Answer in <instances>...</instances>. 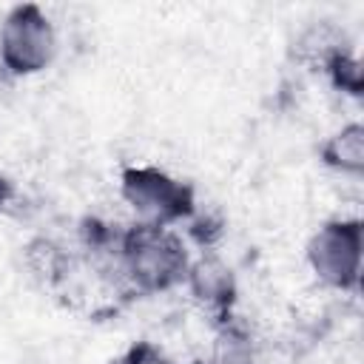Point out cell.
Instances as JSON below:
<instances>
[{
  "mask_svg": "<svg viewBox=\"0 0 364 364\" xmlns=\"http://www.w3.org/2000/svg\"><path fill=\"white\" fill-rule=\"evenodd\" d=\"M196 364H205V361H196Z\"/></svg>",
  "mask_w": 364,
  "mask_h": 364,
  "instance_id": "obj_10",
  "label": "cell"
},
{
  "mask_svg": "<svg viewBox=\"0 0 364 364\" xmlns=\"http://www.w3.org/2000/svg\"><path fill=\"white\" fill-rule=\"evenodd\" d=\"M111 364H162V355L156 353L154 344L139 341V344H134L128 353H122L119 358H114Z\"/></svg>",
  "mask_w": 364,
  "mask_h": 364,
  "instance_id": "obj_9",
  "label": "cell"
},
{
  "mask_svg": "<svg viewBox=\"0 0 364 364\" xmlns=\"http://www.w3.org/2000/svg\"><path fill=\"white\" fill-rule=\"evenodd\" d=\"M119 196L142 225L173 228L193 216L196 196L188 182L156 165H128L119 173Z\"/></svg>",
  "mask_w": 364,
  "mask_h": 364,
  "instance_id": "obj_2",
  "label": "cell"
},
{
  "mask_svg": "<svg viewBox=\"0 0 364 364\" xmlns=\"http://www.w3.org/2000/svg\"><path fill=\"white\" fill-rule=\"evenodd\" d=\"M185 284L202 310H208L219 321H228L230 307L236 301V279L225 262H219L216 256H202L191 262Z\"/></svg>",
  "mask_w": 364,
  "mask_h": 364,
  "instance_id": "obj_5",
  "label": "cell"
},
{
  "mask_svg": "<svg viewBox=\"0 0 364 364\" xmlns=\"http://www.w3.org/2000/svg\"><path fill=\"white\" fill-rule=\"evenodd\" d=\"M111 262L134 293L159 296L185 284L193 259L173 228L134 222L117 230Z\"/></svg>",
  "mask_w": 364,
  "mask_h": 364,
  "instance_id": "obj_1",
  "label": "cell"
},
{
  "mask_svg": "<svg viewBox=\"0 0 364 364\" xmlns=\"http://www.w3.org/2000/svg\"><path fill=\"white\" fill-rule=\"evenodd\" d=\"M57 57V28L37 3H17L0 20V68L14 77H37Z\"/></svg>",
  "mask_w": 364,
  "mask_h": 364,
  "instance_id": "obj_3",
  "label": "cell"
},
{
  "mask_svg": "<svg viewBox=\"0 0 364 364\" xmlns=\"http://www.w3.org/2000/svg\"><path fill=\"white\" fill-rule=\"evenodd\" d=\"M321 68L327 71L330 82H333L338 91H344V94H350V97H358V94H361V88H364L361 60H358L350 48L336 51V54H333Z\"/></svg>",
  "mask_w": 364,
  "mask_h": 364,
  "instance_id": "obj_8",
  "label": "cell"
},
{
  "mask_svg": "<svg viewBox=\"0 0 364 364\" xmlns=\"http://www.w3.org/2000/svg\"><path fill=\"white\" fill-rule=\"evenodd\" d=\"M205 364H259V350L253 344V336L230 318L222 321Z\"/></svg>",
  "mask_w": 364,
  "mask_h": 364,
  "instance_id": "obj_7",
  "label": "cell"
},
{
  "mask_svg": "<svg viewBox=\"0 0 364 364\" xmlns=\"http://www.w3.org/2000/svg\"><path fill=\"white\" fill-rule=\"evenodd\" d=\"M321 162L341 176L364 173V125L347 122L321 142Z\"/></svg>",
  "mask_w": 364,
  "mask_h": 364,
  "instance_id": "obj_6",
  "label": "cell"
},
{
  "mask_svg": "<svg viewBox=\"0 0 364 364\" xmlns=\"http://www.w3.org/2000/svg\"><path fill=\"white\" fill-rule=\"evenodd\" d=\"M307 264L313 276L338 293H355L361 284L364 225L355 216L327 219L307 242Z\"/></svg>",
  "mask_w": 364,
  "mask_h": 364,
  "instance_id": "obj_4",
  "label": "cell"
}]
</instances>
